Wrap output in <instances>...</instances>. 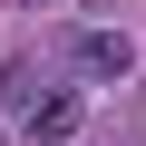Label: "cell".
<instances>
[{
	"instance_id": "cell-1",
	"label": "cell",
	"mask_w": 146,
	"mask_h": 146,
	"mask_svg": "<svg viewBox=\"0 0 146 146\" xmlns=\"http://www.w3.org/2000/svg\"><path fill=\"white\" fill-rule=\"evenodd\" d=\"M0 117H10L29 146H58L88 127V88L68 68H0Z\"/></svg>"
},
{
	"instance_id": "cell-2",
	"label": "cell",
	"mask_w": 146,
	"mask_h": 146,
	"mask_svg": "<svg viewBox=\"0 0 146 146\" xmlns=\"http://www.w3.org/2000/svg\"><path fill=\"white\" fill-rule=\"evenodd\" d=\"M58 68H68L78 88H117L127 68H136V39H127L117 20H88V29H68V39H58Z\"/></svg>"
}]
</instances>
